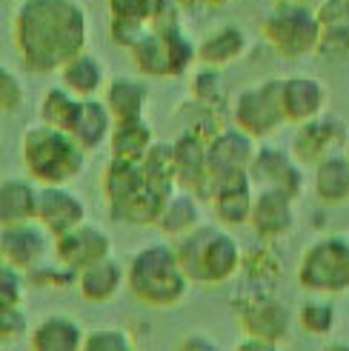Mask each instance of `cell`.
Masks as SVG:
<instances>
[{
	"mask_svg": "<svg viewBox=\"0 0 349 351\" xmlns=\"http://www.w3.org/2000/svg\"><path fill=\"white\" fill-rule=\"evenodd\" d=\"M126 283V269L115 257H106L78 274V291L86 303H109Z\"/></svg>",
	"mask_w": 349,
	"mask_h": 351,
	"instance_id": "cell-25",
	"label": "cell"
},
{
	"mask_svg": "<svg viewBox=\"0 0 349 351\" xmlns=\"http://www.w3.org/2000/svg\"><path fill=\"white\" fill-rule=\"evenodd\" d=\"M41 206V186L32 178H6L0 186V223H34Z\"/></svg>",
	"mask_w": 349,
	"mask_h": 351,
	"instance_id": "cell-22",
	"label": "cell"
},
{
	"mask_svg": "<svg viewBox=\"0 0 349 351\" xmlns=\"http://www.w3.org/2000/svg\"><path fill=\"white\" fill-rule=\"evenodd\" d=\"M206 146L209 140L192 129H183L181 137L174 140V163H178V180L181 189L195 191L203 197L209 186V163H206Z\"/></svg>",
	"mask_w": 349,
	"mask_h": 351,
	"instance_id": "cell-18",
	"label": "cell"
},
{
	"mask_svg": "<svg viewBox=\"0 0 349 351\" xmlns=\"http://www.w3.org/2000/svg\"><path fill=\"white\" fill-rule=\"evenodd\" d=\"M232 123L255 140L275 134L286 123L284 112V77H267L238 92L232 103Z\"/></svg>",
	"mask_w": 349,
	"mask_h": 351,
	"instance_id": "cell-7",
	"label": "cell"
},
{
	"mask_svg": "<svg viewBox=\"0 0 349 351\" xmlns=\"http://www.w3.org/2000/svg\"><path fill=\"white\" fill-rule=\"evenodd\" d=\"M298 323H301V328L306 331V335L326 337L329 331L335 328V308L329 300H324V297H312V300H306L301 306Z\"/></svg>",
	"mask_w": 349,
	"mask_h": 351,
	"instance_id": "cell-34",
	"label": "cell"
},
{
	"mask_svg": "<svg viewBox=\"0 0 349 351\" xmlns=\"http://www.w3.org/2000/svg\"><path fill=\"white\" fill-rule=\"evenodd\" d=\"M26 97H29V92H26L23 77L9 66L0 69V109L6 114H17L23 109Z\"/></svg>",
	"mask_w": 349,
	"mask_h": 351,
	"instance_id": "cell-37",
	"label": "cell"
},
{
	"mask_svg": "<svg viewBox=\"0 0 349 351\" xmlns=\"http://www.w3.org/2000/svg\"><path fill=\"white\" fill-rule=\"evenodd\" d=\"M58 75H60V86H66V89L80 100L100 97L103 89H106V83H109L103 60L98 55H92V51H80V55L69 60Z\"/></svg>",
	"mask_w": 349,
	"mask_h": 351,
	"instance_id": "cell-24",
	"label": "cell"
},
{
	"mask_svg": "<svg viewBox=\"0 0 349 351\" xmlns=\"http://www.w3.org/2000/svg\"><path fill=\"white\" fill-rule=\"evenodd\" d=\"M324 351H349V343H329Z\"/></svg>",
	"mask_w": 349,
	"mask_h": 351,
	"instance_id": "cell-44",
	"label": "cell"
},
{
	"mask_svg": "<svg viewBox=\"0 0 349 351\" xmlns=\"http://www.w3.org/2000/svg\"><path fill=\"white\" fill-rule=\"evenodd\" d=\"M155 140V129L149 126L146 117H129V120H117L115 132L109 137V154L115 160H129V163H144Z\"/></svg>",
	"mask_w": 349,
	"mask_h": 351,
	"instance_id": "cell-23",
	"label": "cell"
},
{
	"mask_svg": "<svg viewBox=\"0 0 349 351\" xmlns=\"http://www.w3.org/2000/svg\"><path fill=\"white\" fill-rule=\"evenodd\" d=\"M49 252H55V237H52L43 226L34 223H17L0 229V260L6 266H14L26 274L41 269Z\"/></svg>",
	"mask_w": 349,
	"mask_h": 351,
	"instance_id": "cell-8",
	"label": "cell"
},
{
	"mask_svg": "<svg viewBox=\"0 0 349 351\" xmlns=\"http://www.w3.org/2000/svg\"><path fill=\"white\" fill-rule=\"evenodd\" d=\"M83 351H137V346H135V337L126 328L103 326V328L86 331Z\"/></svg>",
	"mask_w": 349,
	"mask_h": 351,
	"instance_id": "cell-36",
	"label": "cell"
},
{
	"mask_svg": "<svg viewBox=\"0 0 349 351\" xmlns=\"http://www.w3.org/2000/svg\"><path fill=\"white\" fill-rule=\"evenodd\" d=\"M80 97H75L66 86H52V89L43 92L41 97V106H38V114H41V123L46 126H55L60 132H69L72 123L80 112Z\"/></svg>",
	"mask_w": 349,
	"mask_h": 351,
	"instance_id": "cell-33",
	"label": "cell"
},
{
	"mask_svg": "<svg viewBox=\"0 0 349 351\" xmlns=\"http://www.w3.org/2000/svg\"><path fill=\"white\" fill-rule=\"evenodd\" d=\"M258 140L247 134L243 129L223 126L206 146V163H209V180L232 178V174H249L255 154H258Z\"/></svg>",
	"mask_w": 349,
	"mask_h": 351,
	"instance_id": "cell-10",
	"label": "cell"
},
{
	"mask_svg": "<svg viewBox=\"0 0 349 351\" xmlns=\"http://www.w3.org/2000/svg\"><path fill=\"white\" fill-rule=\"evenodd\" d=\"M174 351H221V346L212 337H206V335H189V337H183L178 343Z\"/></svg>",
	"mask_w": 349,
	"mask_h": 351,
	"instance_id": "cell-42",
	"label": "cell"
},
{
	"mask_svg": "<svg viewBox=\"0 0 349 351\" xmlns=\"http://www.w3.org/2000/svg\"><path fill=\"white\" fill-rule=\"evenodd\" d=\"M329 92L324 80L312 75H292L284 77V112L289 123H306L312 117H318L326 112Z\"/></svg>",
	"mask_w": 349,
	"mask_h": 351,
	"instance_id": "cell-17",
	"label": "cell"
},
{
	"mask_svg": "<svg viewBox=\"0 0 349 351\" xmlns=\"http://www.w3.org/2000/svg\"><path fill=\"white\" fill-rule=\"evenodd\" d=\"M86 331L69 314H49L29 331L32 351H83Z\"/></svg>",
	"mask_w": 349,
	"mask_h": 351,
	"instance_id": "cell-20",
	"label": "cell"
},
{
	"mask_svg": "<svg viewBox=\"0 0 349 351\" xmlns=\"http://www.w3.org/2000/svg\"><path fill=\"white\" fill-rule=\"evenodd\" d=\"M226 97H229V92H226V86H223L221 69L203 66L201 72L195 75V100L203 103V106H209V109L221 112L226 106Z\"/></svg>",
	"mask_w": 349,
	"mask_h": 351,
	"instance_id": "cell-35",
	"label": "cell"
},
{
	"mask_svg": "<svg viewBox=\"0 0 349 351\" xmlns=\"http://www.w3.org/2000/svg\"><path fill=\"white\" fill-rule=\"evenodd\" d=\"M255 180L249 174H232V178L209 180L201 200H212V212L221 226L235 229V226H247L252 217L255 206Z\"/></svg>",
	"mask_w": 349,
	"mask_h": 351,
	"instance_id": "cell-11",
	"label": "cell"
},
{
	"mask_svg": "<svg viewBox=\"0 0 349 351\" xmlns=\"http://www.w3.org/2000/svg\"><path fill=\"white\" fill-rule=\"evenodd\" d=\"M247 51V32L235 23L218 26L198 43V63L209 69H223Z\"/></svg>",
	"mask_w": 349,
	"mask_h": 351,
	"instance_id": "cell-26",
	"label": "cell"
},
{
	"mask_svg": "<svg viewBox=\"0 0 349 351\" xmlns=\"http://www.w3.org/2000/svg\"><path fill=\"white\" fill-rule=\"evenodd\" d=\"M144 171H146V186L152 191H158L161 197H172L181 189L178 163H174V143H161L158 140L152 146V152L146 154Z\"/></svg>",
	"mask_w": 349,
	"mask_h": 351,
	"instance_id": "cell-32",
	"label": "cell"
},
{
	"mask_svg": "<svg viewBox=\"0 0 349 351\" xmlns=\"http://www.w3.org/2000/svg\"><path fill=\"white\" fill-rule=\"evenodd\" d=\"M12 40L29 72H60L86 51L89 14L80 0H21L12 17Z\"/></svg>",
	"mask_w": 349,
	"mask_h": 351,
	"instance_id": "cell-1",
	"label": "cell"
},
{
	"mask_svg": "<svg viewBox=\"0 0 349 351\" xmlns=\"http://www.w3.org/2000/svg\"><path fill=\"white\" fill-rule=\"evenodd\" d=\"M346 157H349V146H346Z\"/></svg>",
	"mask_w": 349,
	"mask_h": 351,
	"instance_id": "cell-48",
	"label": "cell"
},
{
	"mask_svg": "<svg viewBox=\"0 0 349 351\" xmlns=\"http://www.w3.org/2000/svg\"><path fill=\"white\" fill-rule=\"evenodd\" d=\"M103 100H106L115 120L144 117V112L149 109V100H152V89H149L146 77L115 75V77H109L106 89H103Z\"/></svg>",
	"mask_w": 349,
	"mask_h": 351,
	"instance_id": "cell-21",
	"label": "cell"
},
{
	"mask_svg": "<svg viewBox=\"0 0 349 351\" xmlns=\"http://www.w3.org/2000/svg\"><path fill=\"white\" fill-rule=\"evenodd\" d=\"M321 17V49L329 55L349 51V0H324L318 6Z\"/></svg>",
	"mask_w": 349,
	"mask_h": 351,
	"instance_id": "cell-30",
	"label": "cell"
},
{
	"mask_svg": "<svg viewBox=\"0 0 349 351\" xmlns=\"http://www.w3.org/2000/svg\"><path fill=\"white\" fill-rule=\"evenodd\" d=\"M86 215H89V208L78 191H72V186H41L38 223L55 240L83 226Z\"/></svg>",
	"mask_w": 349,
	"mask_h": 351,
	"instance_id": "cell-14",
	"label": "cell"
},
{
	"mask_svg": "<svg viewBox=\"0 0 349 351\" xmlns=\"http://www.w3.org/2000/svg\"><path fill=\"white\" fill-rule=\"evenodd\" d=\"M174 252L192 283L221 286L240 271L243 252L226 226H198L195 232L174 240Z\"/></svg>",
	"mask_w": 349,
	"mask_h": 351,
	"instance_id": "cell-4",
	"label": "cell"
},
{
	"mask_svg": "<svg viewBox=\"0 0 349 351\" xmlns=\"http://www.w3.org/2000/svg\"><path fill=\"white\" fill-rule=\"evenodd\" d=\"M0 337L6 346L26 337V308L23 306H3L0 311Z\"/></svg>",
	"mask_w": 349,
	"mask_h": 351,
	"instance_id": "cell-41",
	"label": "cell"
},
{
	"mask_svg": "<svg viewBox=\"0 0 349 351\" xmlns=\"http://www.w3.org/2000/svg\"><path fill=\"white\" fill-rule=\"evenodd\" d=\"M235 351H278V343H272V340H260V337H243L240 343H238V348Z\"/></svg>",
	"mask_w": 349,
	"mask_h": 351,
	"instance_id": "cell-43",
	"label": "cell"
},
{
	"mask_svg": "<svg viewBox=\"0 0 349 351\" xmlns=\"http://www.w3.org/2000/svg\"><path fill=\"white\" fill-rule=\"evenodd\" d=\"M129 58L135 63V69L146 77H172V63H169V46L164 32H155L146 29L141 34L132 49H129Z\"/></svg>",
	"mask_w": 349,
	"mask_h": 351,
	"instance_id": "cell-31",
	"label": "cell"
},
{
	"mask_svg": "<svg viewBox=\"0 0 349 351\" xmlns=\"http://www.w3.org/2000/svg\"><path fill=\"white\" fill-rule=\"evenodd\" d=\"M312 189L315 197L326 206L349 203V157L346 152L329 154L312 171Z\"/></svg>",
	"mask_w": 349,
	"mask_h": 351,
	"instance_id": "cell-29",
	"label": "cell"
},
{
	"mask_svg": "<svg viewBox=\"0 0 349 351\" xmlns=\"http://www.w3.org/2000/svg\"><path fill=\"white\" fill-rule=\"evenodd\" d=\"M155 226L172 240L186 237L189 232H195L198 226H203L201 223V197L189 189H178L164 203V212H161V217Z\"/></svg>",
	"mask_w": 349,
	"mask_h": 351,
	"instance_id": "cell-27",
	"label": "cell"
},
{
	"mask_svg": "<svg viewBox=\"0 0 349 351\" xmlns=\"http://www.w3.org/2000/svg\"><path fill=\"white\" fill-rule=\"evenodd\" d=\"M249 226L260 240H281L295 229V197L281 189L258 186Z\"/></svg>",
	"mask_w": 349,
	"mask_h": 351,
	"instance_id": "cell-15",
	"label": "cell"
},
{
	"mask_svg": "<svg viewBox=\"0 0 349 351\" xmlns=\"http://www.w3.org/2000/svg\"><path fill=\"white\" fill-rule=\"evenodd\" d=\"M115 114L109 112L106 100L103 97H89L80 103V112L72 123V129H69V134L75 137V143L89 154L100 146H109V137L115 132Z\"/></svg>",
	"mask_w": 349,
	"mask_h": 351,
	"instance_id": "cell-19",
	"label": "cell"
},
{
	"mask_svg": "<svg viewBox=\"0 0 349 351\" xmlns=\"http://www.w3.org/2000/svg\"><path fill=\"white\" fill-rule=\"evenodd\" d=\"M126 286L135 300L152 308H172L186 300L192 280L181 266L174 243H149L126 266Z\"/></svg>",
	"mask_w": 349,
	"mask_h": 351,
	"instance_id": "cell-2",
	"label": "cell"
},
{
	"mask_svg": "<svg viewBox=\"0 0 349 351\" xmlns=\"http://www.w3.org/2000/svg\"><path fill=\"white\" fill-rule=\"evenodd\" d=\"M275 3H309L312 6V0H275Z\"/></svg>",
	"mask_w": 349,
	"mask_h": 351,
	"instance_id": "cell-46",
	"label": "cell"
},
{
	"mask_svg": "<svg viewBox=\"0 0 349 351\" xmlns=\"http://www.w3.org/2000/svg\"><path fill=\"white\" fill-rule=\"evenodd\" d=\"M21 160L26 178L38 186H69L86 169V152L69 132L46 123H32L21 137Z\"/></svg>",
	"mask_w": 349,
	"mask_h": 351,
	"instance_id": "cell-3",
	"label": "cell"
},
{
	"mask_svg": "<svg viewBox=\"0 0 349 351\" xmlns=\"http://www.w3.org/2000/svg\"><path fill=\"white\" fill-rule=\"evenodd\" d=\"M240 326L247 328L249 337L284 343L292 331V311L275 297L260 294L252 297L247 306H240Z\"/></svg>",
	"mask_w": 349,
	"mask_h": 351,
	"instance_id": "cell-16",
	"label": "cell"
},
{
	"mask_svg": "<svg viewBox=\"0 0 349 351\" xmlns=\"http://www.w3.org/2000/svg\"><path fill=\"white\" fill-rule=\"evenodd\" d=\"M146 189V171L144 163H129V160H115L109 157L106 169H103V195L109 200V208H117L137 197Z\"/></svg>",
	"mask_w": 349,
	"mask_h": 351,
	"instance_id": "cell-28",
	"label": "cell"
},
{
	"mask_svg": "<svg viewBox=\"0 0 349 351\" xmlns=\"http://www.w3.org/2000/svg\"><path fill=\"white\" fill-rule=\"evenodd\" d=\"M223 3H229V0H206V6H223Z\"/></svg>",
	"mask_w": 349,
	"mask_h": 351,
	"instance_id": "cell-47",
	"label": "cell"
},
{
	"mask_svg": "<svg viewBox=\"0 0 349 351\" xmlns=\"http://www.w3.org/2000/svg\"><path fill=\"white\" fill-rule=\"evenodd\" d=\"M26 289H29V274L3 263V271H0V306H23Z\"/></svg>",
	"mask_w": 349,
	"mask_h": 351,
	"instance_id": "cell-38",
	"label": "cell"
},
{
	"mask_svg": "<svg viewBox=\"0 0 349 351\" xmlns=\"http://www.w3.org/2000/svg\"><path fill=\"white\" fill-rule=\"evenodd\" d=\"M349 146V134H346V123L335 114H318L306 123H301L298 132L292 137V154L306 166H318L324 157L346 152Z\"/></svg>",
	"mask_w": 349,
	"mask_h": 351,
	"instance_id": "cell-9",
	"label": "cell"
},
{
	"mask_svg": "<svg viewBox=\"0 0 349 351\" xmlns=\"http://www.w3.org/2000/svg\"><path fill=\"white\" fill-rule=\"evenodd\" d=\"M181 14H183L181 0H155V3H152V17H149V29H155V32L181 29L183 26Z\"/></svg>",
	"mask_w": 349,
	"mask_h": 351,
	"instance_id": "cell-40",
	"label": "cell"
},
{
	"mask_svg": "<svg viewBox=\"0 0 349 351\" xmlns=\"http://www.w3.org/2000/svg\"><path fill=\"white\" fill-rule=\"evenodd\" d=\"M152 3H155V0H106L109 17H115V21L141 23V26H149Z\"/></svg>",
	"mask_w": 349,
	"mask_h": 351,
	"instance_id": "cell-39",
	"label": "cell"
},
{
	"mask_svg": "<svg viewBox=\"0 0 349 351\" xmlns=\"http://www.w3.org/2000/svg\"><path fill=\"white\" fill-rule=\"evenodd\" d=\"M106 257H112V237L95 223H83L75 232L55 240V260L75 274Z\"/></svg>",
	"mask_w": 349,
	"mask_h": 351,
	"instance_id": "cell-13",
	"label": "cell"
},
{
	"mask_svg": "<svg viewBox=\"0 0 349 351\" xmlns=\"http://www.w3.org/2000/svg\"><path fill=\"white\" fill-rule=\"evenodd\" d=\"M298 283L315 294H341L349 289V237L326 234L306 245L298 263Z\"/></svg>",
	"mask_w": 349,
	"mask_h": 351,
	"instance_id": "cell-6",
	"label": "cell"
},
{
	"mask_svg": "<svg viewBox=\"0 0 349 351\" xmlns=\"http://www.w3.org/2000/svg\"><path fill=\"white\" fill-rule=\"evenodd\" d=\"M267 43L284 58H304L321 49V17L309 3H275L264 21Z\"/></svg>",
	"mask_w": 349,
	"mask_h": 351,
	"instance_id": "cell-5",
	"label": "cell"
},
{
	"mask_svg": "<svg viewBox=\"0 0 349 351\" xmlns=\"http://www.w3.org/2000/svg\"><path fill=\"white\" fill-rule=\"evenodd\" d=\"M183 9H195V6H206V0H181Z\"/></svg>",
	"mask_w": 349,
	"mask_h": 351,
	"instance_id": "cell-45",
	"label": "cell"
},
{
	"mask_svg": "<svg viewBox=\"0 0 349 351\" xmlns=\"http://www.w3.org/2000/svg\"><path fill=\"white\" fill-rule=\"evenodd\" d=\"M249 178L255 186H269V189H281L286 195L298 200L306 189L304 178V163L286 149L278 146H260L255 154V163L249 169Z\"/></svg>",
	"mask_w": 349,
	"mask_h": 351,
	"instance_id": "cell-12",
	"label": "cell"
}]
</instances>
